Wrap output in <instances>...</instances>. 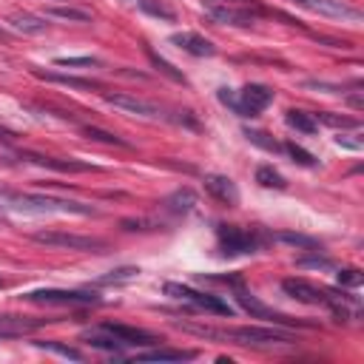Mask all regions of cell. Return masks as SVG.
<instances>
[{
	"instance_id": "cell-10",
	"label": "cell",
	"mask_w": 364,
	"mask_h": 364,
	"mask_svg": "<svg viewBox=\"0 0 364 364\" xmlns=\"http://www.w3.org/2000/svg\"><path fill=\"white\" fill-rule=\"evenodd\" d=\"M296 6L321 14V17H333V20H361V11L341 3V0H293Z\"/></svg>"
},
{
	"instance_id": "cell-9",
	"label": "cell",
	"mask_w": 364,
	"mask_h": 364,
	"mask_svg": "<svg viewBox=\"0 0 364 364\" xmlns=\"http://www.w3.org/2000/svg\"><path fill=\"white\" fill-rule=\"evenodd\" d=\"M250 6H256V3H245V6H228L225 0L219 3V0H208V14H210V20H216V23H225V26H250V23H256V14L259 11H250Z\"/></svg>"
},
{
	"instance_id": "cell-35",
	"label": "cell",
	"mask_w": 364,
	"mask_h": 364,
	"mask_svg": "<svg viewBox=\"0 0 364 364\" xmlns=\"http://www.w3.org/2000/svg\"><path fill=\"white\" fill-rule=\"evenodd\" d=\"M316 122H327L333 128H358V119H350V117H338V114H313Z\"/></svg>"
},
{
	"instance_id": "cell-32",
	"label": "cell",
	"mask_w": 364,
	"mask_h": 364,
	"mask_svg": "<svg viewBox=\"0 0 364 364\" xmlns=\"http://www.w3.org/2000/svg\"><path fill=\"white\" fill-rule=\"evenodd\" d=\"M54 65H63V68H94L100 65L97 57H57Z\"/></svg>"
},
{
	"instance_id": "cell-19",
	"label": "cell",
	"mask_w": 364,
	"mask_h": 364,
	"mask_svg": "<svg viewBox=\"0 0 364 364\" xmlns=\"http://www.w3.org/2000/svg\"><path fill=\"white\" fill-rule=\"evenodd\" d=\"M82 341H88L91 347H97V350H108V353H119L125 344L114 336V333H108L105 327H97V330H85L82 333Z\"/></svg>"
},
{
	"instance_id": "cell-8",
	"label": "cell",
	"mask_w": 364,
	"mask_h": 364,
	"mask_svg": "<svg viewBox=\"0 0 364 364\" xmlns=\"http://www.w3.org/2000/svg\"><path fill=\"white\" fill-rule=\"evenodd\" d=\"M273 102V91L262 82H247L236 97V114L239 117H259Z\"/></svg>"
},
{
	"instance_id": "cell-29",
	"label": "cell",
	"mask_w": 364,
	"mask_h": 364,
	"mask_svg": "<svg viewBox=\"0 0 364 364\" xmlns=\"http://www.w3.org/2000/svg\"><path fill=\"white\" fill-rule=\"evenodd\" d=\"M256 182L262 185V188H284V176L279 173V171H273L270 165H262V168H256Z\"/></svg>"
},
{
	"instance_id": "cell-13",
	"label": "cell",
	"mask_w": 364,
	"mask_h": 364,
	"mask_svg": "<svg viewBox=\"0 0 364 364\" xmlns=\"http://www.w3.org/2000/svg\"><path fill=\"white\" fill-rule=\"evenodd\" d=\"M205 191H208L213 199H219L222 205H228V208H236V205H239V188H236V182H233L230 176L208 173V176H205Z\"/></svg>"
},
{
	"instance_id": "cell-24",
	"label": "cell",
	"mask_w": 364,
	"mask_h": 364,
	"mask_svg": "<svg viewBox=\"0 0 364 364\" xmlns=\"http://www.w3.org/2000/svg\"><path fill=\"white\" fill-rule=\"evenodd\" d=\"M82 134H85L88 139H94V142H105V145L128 148V142H125L122 136H117V134H111V131H102V128H97V125H82Z\"/></svg>"
},
{
	"instance_id": "cell-1",
	"label": "cell",
	"mask_w": 364,
	"mask_h": 364,
	"mask_svg": "<svg viewBox=\"0 0 364 364\" xmlns=\"http://www.w3.org/2000/svg\"><path fill=\"white\" fill-rule=\"evenodd\" d=\"M6 210H11V213H31V216H43V213L97 216V208L82 205V202H71V199H60V196H43V193H14V191H9Z\"/></svg>"
},
{
	"instance_id": "cell-11",
	"label": "cell",
	"mask_w": 364,
	"mask_h": 364,
	"mask_svg": "<svg viewBox=\"0 0 364 364\" xmlns=\"http://www.w3.org/2000/svg\"><path fill=\"white\" fill-rule=\"evenodd\" d=\"M282 290L290 299L304 301V304H330V293L321 290V287H316V284H310V282H304V279H284L282 282Z\"/></svg>"
},
{
	"instance_id": "cell-25",
	"label": "cell",
	"mask_w": 364,
	"mask_h": 364,
	"mask_svg": "<svg viewBox=\"0 0 364 364\" xmlns=\"http://www.w3.org/2000/svg\"><path fill=\"white\" fill-rule=\"evenodd\" d=\"M46 14H48V17H60V20H74V23H88V20H91L88 11L74 9V6H51Z\"/></svg>"
},
{
	"instance_id": "cell-28",
	"label": "cell",
	"mask_w": 364,
	"mask_h": 364,
	"mask_svg": "<svg viewBox=\"0 0 364 364\" xmlns=\"http://www.w3.org/2000/svg\"><path fill=\"white\" fill-rule=\"evenodd\" d=\"M145 51H148V60H151V63H154V65H156V68H159L165 77H171L173 82H188V80H185V74H182L179 68H173V65H171L165 57H159L154 48H145Z\"/></svg>"
},
{
	"instance_id": "cell-7",
	"label": "cell",
	"mask_w": 364,
	"mask_h": 364,
	"mask_svg": "<svg viewBox=\"0 0 364 364\" xmlns=\"http://www.w3.org/2000/svg\"><path fill=\"white\" fill-rule=\"evenodd\" d=\"M34 242L40 245H51V247H68V250H105V242L102 239H94V236H77V233H63V230H40L31 236Z\"/></svg>"
},
{
	"instance_id": "cell-4",
	"label": "cell",
	"mask_w": 364,
	"mask_h": 364,
	"mask_svg": "<svg viewBox=\"0 0 364 364\" xmlns=\"http://www.w3.org/2000/svg\"><path fill=\"white\" fill-rule=\"evenodd\" d=\"M165 293L191 304V307H199V310H208V313H216V316H233V307L228 301H222L219 296H210V293H199L188 284H176V282H168L165 284Z\"/></svg>"
},
{
	"instance_id": "cell-38",
	"label": "cell",
	"mask_w": 364,
	"mask_h": 364,
	"mask_svg": "<svg viewBox=\"0 0 364 364\" xmlns=\"http://www.w3.org/2000/svg\"><path fill=\"white\" fill-rule=\"evenodd\" d=\"M0 287H6V279H3V276H0Z\"/></svg>"
},
{
	"instance_id": "cell-26",
	"label": "cell",
	"mask_w": 364,
	"mask_h": 364,
	"mask_svg": "<svg viewBox=\"0 0 364 364\" xmlns=\"http://www.w3.org/2000/svg\"><path fill=\"white\" fill-rule=\"evenodd\" d=\"M139 276V267H117L105 276L97 279V284H125V282H134Z\"/></svg>"
},
{
	"instance_id": "cell-21",
	"label": "cell",
	"mask_w": 364,
	"mask_h": 364,
	"mask_svg": "<svg viewBox=\"0 0 364 364\" xmlns=\"http://www.w3.org/2000/svg\"><path fill=\"white\" fill-rule=\"evenodd\" d=\"M26 159L37 162V165H46V168H57V171H91L94 165L88 162H74V159H54V156H37V154H23Z\"/></svg>"
},
{
	"instance_id": "cell-20",
	"label": "cell",
	"mask_w": 364,
	"mask_h": 364,
	"mask_svg": "<svg viewBox=\"0 0 364 364\" xmlns=\"http://www.w3.org/2000/svg\"><path fill=\"white\" fill-rule=\"evenodd\" d=\"M193 205H196V193L191 191V188H179V191H173L168 199H165V208L171 210V213H191L193 210Z\"/></svg>"
},
{
	"instance_id": "cell-30",
	"label": "cell",
	"mask_w": 364,
	"mask_h": 364,
	"mask_svg": "<svg viewBox=\"0 0 364 364\" xmlns=\"http://www.w3.org/2000/svg\"><path fill=\"white\" fill-rule=\"evenodd\" d=\"M273 239L287 242V245H296V247H304V250H318V242L310 239V236H301V233H290V230H284V233H276Z\"/></svg>"
},
{
	"instance_id": "cell-33",
	"label": "cell",
	"mask_w": 364,
	"mask_h": 364,
	"mask_svg": "<svg viewBox=\"0 0 364 364\" xmlns=\"http://www.w3.org/2000/svg\"><path fill=\"white\" fill-rule=\"evenodd\" d=\"M284 151L293 156V162H299V165H304V168H313V165H316V156H313L310 151H304L301 145H296V142H287Z\"/></svg>"
},
{
	"instance_id": "cell-23",
	"label": "cell",
	"mask_w": 364,
	"mask_h": 364,
	"mask_svg": "<svg viewBox=\"0 0 364 364\" xmlns=\"http://www.w3.org/2000/svg\"><path fill=\"white\" fill-rule=\"evenodd\" d=\"M34 74L48 80V82H63V85H71V88H85V91L97 88L91 80H80V77H68V74H54V71H34Z\"/></svg>"
},
{
	"instance_id": "cell-22",
	"label": "cell",
	"mask_w": 364,
	"mask_h": 364,
	"mask_svg": "<svg viewBox=\"0 0 364 364\" xmlns=\"http://www.w3.org/2000/svg\"><path fill=\"white\" fill-rule=\"evenodd\" d=\"M284 122H287L290 128L301 131V134H316V131H318L316 117H313V114H307V111H296V108H290V111H287V117H284Z\"/></svg>"
},
{
	"instance_id": "cell-14",
	"label": "cell",
	"mask_w": 364,
	"mask_h": 364,
	"mask_svg": "<svg viewBox=\"0 0 364 364\" xmlns=\"http://www.w3.org/2000/svg\"><path fill=\"white\" fill-rule=\"evenodd\" d=\"M100 327H105L108 333H114L125 347H148V344H156V341H159V336H154V333H148V330L128 327V324H117V321H105V324H100Z\"/></svg>"
},
{
	"instance_id": "cell-34",
	"label": "cell",
	"mask_w": 364,
	"mask_h": 364,
	"mask_svg": "<svg viewBox=\"0 0 364 364\" xmlns=\"http://www.w3.org/2000/svg\"><path fill=\"white\" fill-rule=\"evenodd\" d=\"M37 347H43V350H51V353H57V355H63V358H74V361H82V353H80V350H74V347H65V344H57V341H37Z\"/></svg>"
},
{
	"instance_id": "cell-17",
	"label": "cell",
	"mask_w": 364,
	"mask_h": 364,
	"mask_svg": "<svg viewBox=\"0 0 364 364\" xmlns=\"http://www.w3.org/2000/svg\"><path fill=\"white\" fill-rule=\"evenodd\" d=\"M191 358H196V350H171V347L142 350L134 355V361H191Z\"/></svg>"
},
{
	"instance_id": "cell-15",
	"label": "cell",
	"mask_w": 364,
	"mask_h": 364,
	"mask_svg": "<svg viewBox=\"0 0 364 364\" xmlns=\"http://www.w3.org/2000/svg\"><path fill=\"white\" fill-rule=\"evenodd\" d=\"M171 43L176 48H182V51L193 54V57H213L216 54V46L208 37L193 34V31H176V34H171Z\"/></svg>"
},
{
	"instance_id": "cell-5",
	"label": "cell",
	"mask_w": 364,
	"mask_h": 364,
	"mask_svg": "<svg viewBox=\"0 0 364 364\" xmlns=\"http://www.w3.org/2000/svg\"><path fill=\"white\" fill-rule=\"evenodd\" d=\"M236 301H239V307L247 310L253 318H264V321H270V324H284V327H313V321H299V318H293V316H287V313H279V310L262 304V301H259L253 293H247V290H236Z\"/></svg>"
},
{
	"instance_id": "cell-16",
	"label": "cell",
	"mask_w": 364,
	"mask_h": 364,
	"mask_svg": "<svg viewBox=\"0 0 364 364\" xmlns=\"http://www.w3.org/2000/svg\"><path fill=\"white\" fill-rule=\"evenodd\" d=\"M43 324V318H23V316H0V338H14L31 333Z\"/></svg>"
},
{
	"instance_id": "cell-39",
	"label": "cell",
	"mask_w": 364,
	"mask_h": 364,
	"mask_svg": "<svg viewBox=\"0 0 364 364\" xmlns=\"http://www.w3.org/2000/svg\"><path fill=\"white\" fill-rule=\"evenodd\" d=\"M0 40H6V31H3V28H0Z\"/></svg>"
},
{
	"instance_id": "cell-6",
	"label": "cell",
	"mask_w": 364,
	"mask_h": 364,
	"mask_svg": "<svg viewBox=\"0 0 364 364\" xmlns=\"http://www.w3.org/2000/svg\"><path fill=\"white\" fill-rule=\"evenodd\" d=\"M23 299L37 304H100L102 301L97 293H88V290H54V287L28 290L23 293Z\"/></svg>"
},
{
	"instance_id": "cell-12",
	"label": "cell",
	"mask_w": 364,
	"mask_h": 364,
	"mask_svg": "<svg viewBox=\"0 0 364 364\" xmlns=\"http://www.w3.org/2000/svg\"><path fill=\"white\" fill-rule=\"evenodd\" d=\"M105 102L114 105V108H122L128 114H136V117H151V119L165 117L159 105H154L148 100H139V97H131V94H105Z\"/></svg>"
},
{
	"instance_id": "cell-31",
	"label": "cell",
	"mask_w": 364,
	"mask_h": 364,
	"mask_svg": "<svg viewBox=\"0 0 364 364\" xmlns=\"http://www.w3.org/2000/svg\"><path fill=\"white\" fill-rule=\"evenodd\" d=\"M245 136H247V139H250L253 145L264 148V151H273V154H279V151H282V145H279L276 139H270V136H267L264 131H250V128H247V131H245Z\"/></svg>"
},
{
	"instance_id": "cell-2",
	"label": "cell",
	"mask_w": 364,
	"mask_h": 364,
	"mask_svg": "<svg viewBox=\"0 0 364 364\" xmlns=\"http://www.w3.org/2000/svg\"><path fill=\"white\" fill-rule=\"evenodd\" d=\"M196 336H205V338H228V341H236V344H245V347H279V344H293L296 338L284 330H276V327H236V330H213V327H196V324H179Z\"/></svg>"
},
{
	"instance_id": "cell-18",
	"label": "cell",
	"mask_w": 364,
	"mask_h": 364,
	"mask_svg": "<svg viewBox=\"0 0 364 364\" xmlns=\"http://www.w3.org/2000/svg\"><path fill=\"white\" fill-rule=\"evenodd\" d=\"M9 26L14 31H23V34H43L48 28L46 17H37V14H28V11H14L9 14Z\"/></svg>"
},
{
	"instance_id": "cell-36",
	"label": "cell",
	"mask_w": 364,
	"mask_h": 364,
	"mask_svg": "<svg viewBox=\"0 0 364 364\" xmlns=\"http://www.w3.org/2000/svg\"><path fill=\"white\" fill-rule=\"evenodd\" d=\"M338 284H347V287H358L361 284V273L347 267V270H338Z\"/></svg>"
},
{
	"instance_id": "cell-27",
	"label": "cell",
	"mask_w": 364,
	"mask_h": 364,
	"mask_svg": "<svg viewBox=\"0 0 364 364\" xmlns=\"http://www.w3.org/2000/svg\"><path fill=\"white\" fill-rule=\"evenodd\" d=\"M136 6H139L145 14H151V17H159V20H168V23H173V20H176L173 9H168V6H165V3H159V0H136Z\"/></svg>"
},
{
	"instance_id": "cell-3",
	"label": "cell",
	"mask_w": 364,
	"mask_h": 364,
	"mask_svg": "<svg viewBox=\"0 0 364 364\" xmlns=\"http://www.w3.org/2000/svg\"><path fill=\"white\" fill-rule=\"evenodd\" d=\"M216 242H219V250L225 256H247V253L262 250V245H264V239L256 230H245L236 225H219Z\"/></svg>"
},
{
	"instance_id": "cell-37",
	"label": "cell",
	"mask_w": 364,
	"mask_h": 364,
	"mask_svg": "<svg viewBox=\"0 0 364 364\" xmlns=\"http://www.w3.org/2000/svg\"><path fill=\"white\" fill-rule=\"evenodd\" d=\"M299 267H330V259H324V256H301L299 262H296Z\"/></svg>"
}]
</instances>
